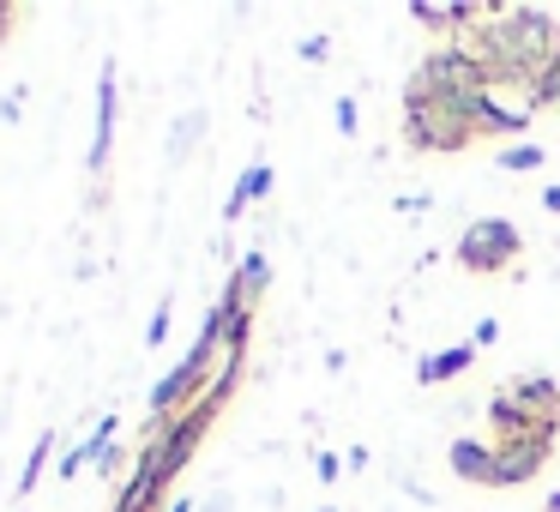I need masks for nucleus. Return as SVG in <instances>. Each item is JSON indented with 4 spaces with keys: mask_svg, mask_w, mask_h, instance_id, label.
I'll return each instance as SVG.
<instances>
[{
    "mask_svg": "<svg viewBox=\"0 0 560 512\" xmlns=\"http://www.w3.org/2000/svg\"><path fill=\"white\" fill-rule=\"evenodd\" d=\"M494 440H560V386L548 374H518L488 398Z\"/></svg>",
    "mask_w": 560,
    "mask_h": 512,
    "instance_id": "1",
    "label": "nucleus"
},
{
    "mask_svg": "<svg viewBox=\"0 0 560 512\" xmlns=\"http://www.w3.org/2000/svg\"><path fill=\"white\" fill-rule=\"evenodd\" d=\"M404 146H410L416 158H458V151L476 146V133L464 121H452L434 97H422V91L404 79Z\"/></svg>",
    "mask_w": 560,
    "mask_h": 512,
    "instance_id": "2",
    "label": "nucleus"
},
{
    "mask_svg": "<svg viewBox=\"0 0 560 512\" xmlns=\"http://www.w3.org/2000/svg\"><path fill=\"white\" fill-rule=\"evenodd\" d=\"M518 259H524L518 223H506V218H476V223H464V235H458V266L470 271V278H500V271H512Z\"/></svg>",
    "mask_w": 560,
    "mask_h": 512,
    "instance_id": "3",
    "label": "nucleus"
},
{
    "mask_svg": "<svg viewBox=\"0 0 560 512\" xmlns=\"http://www.w3.org/2000/svg\"><path fill=\"white\" fill-rule=\"evenodd\" d=\"M115 121H121V79H115V61H103V79H97V127H91V151H85V170L91 175L109 170Z\"/></svg>",
    "mask_w": 560,
    "mask_h": 512,
    "instance_id": "4",
    "label": "nucleus"
},
{
    "mask_svg": "<svg viewBox=\"0 0 560 512\" xmlns=\"http://www.w3.org/2000/svg\"><path fill=\"white\" fill-rule=\"evenodd\" d=\"M446 464H452V476H458V482H470V488H500V452H494V440L458 434L446 446Z\"/></svg>",
    "mask_w": 560,
    "mask_h": 512,
    "instance_id": "5",
    "label": "nucleus"
},
{
    "mask_svg": "<svg viewBox=\"0 0 560 512\" xmlns=\"http://www.w3.org/2000/svg\"><path fill=\"white\" fill-rule=\"evenodd\" d=\"M494 452H500V488H524L542 476L555 440H494Z\"/></svg>",
    "mask_w": 560,
    "mask_h": 512,
    "instance_id": "6",
    "label": "nucleus"
},
{
    "mask_svg": "<svg viewBox=\"0 0 560 512\" xmlns=\"http://www.w3.org/2000/svg\"><path fill=\"white\" fill-rule=\"evenodd\" d=\"M470 362H476V344H446V350L422 356V368H416V380H422V386H446V380H458Z\"/></svg>",
    "mask_w": 560,
    "mask_h": 512,
    "instance_id": "7",
    "label": "nucleus"
},
{
    "mask_svg": "<svg viewBox=\"0 0 560 512\" xmlns=\"http://www.w3.org/2000/svg\"><path fill=\"white\" fill-rule=\"evenodd\" d=\"M109 446H115V416H103V422L91 428V440H79V446L61 458V476L73 482V476L85 470V464H103V452H109Z\"/></svg>",
    "mask_w": 560,
    "mask_h": 512,
    "instance_id": "8",
    "label": "nucleus"
},
{
    "mask_svg": "<svg viewBox=\"0 0 560 512\" xmlns=\"http://www.w3.org/2000/svg\"><path fill=\"white\" fill-rule=\"evenodd\" d=\"M271 194V163H247L242 170V182H235V194H230V206H223V218H242L247 206H259V199Z\"/></svg>",
    "mask_w": 560,
    "mask_h": 512,
    "instance_id": "9",
    "label": "nucleus"
},
{
    "mask_svg": "<svg viewBox=\"0 0 560 512\" xmlns=\"http://www.w3.org/2000/svg\"><path fill=\"white\" fill-rule=\"evenodd\" d=\"M266 283H271V266H266V254H259V247H254V254H242V266L230 271V290L242 295L247 307H259V295H266Z\"/></svg>",
    "mask_w": 560,
    "mask_h": 512,
    "instance_id": "10",
    "label": "nucleus"
},
{
    "mask_svg": "<svg viewBox=\"0 0 560 512\" xmlns=\"http://www.w3.org/2000/svg\"><path fill=\"white\" fill-rule=\"evenodd\" d=\"M524 97H530V109H542V115H560V49L542 61V73L530 79V91H524Z\"/></svg>",
    "mask_w": 560,
    "mask_h": 512,
    "instance_id": "11",
    "label": "nucleus"
},
{
    "mask_svg": "<svg viewBox=\"0 0 560 512\" xmlns=\"http://www.w3.org/2000/svg\"><path fill=\"white\" fill-rule=\"evenodd\" d=\"M199 133H206V109H187L170 133V163H187V151L199 146Z\"/></svg>",
    "mask_w": 560,
    "mask_h": 512,
    "instance_id": "12",
    "label": "nucleus"
},
{
    "mask_svg": "<svg viewBox=\"0 0 560 512\" xmlns=\"http://www.w3.org/2000/svg\"><path fill=\"white\" fill-rule=\"evenodd\" d=\"M49 452H55V434H37V446H31L25 470H19V494H31V488H37V476L49 470Z\"/></svg>",
    "mask_w": 560,
    "mask_h": 512,
    "instance_id": "13",
    "label": "nucleus"
},
{
    "mask_svg": "<svg viewBox=\"0 0 560 512\" xmlns=\"http://www.w3.org/2000/svg\"><path fill=\"white\" fill-rule=\"evenodd\" d=\"M494 163H500V170H542V146H524V139H518V146H506Z\"/></svg>",
    "mask_w": 560,
    "mask_h": 512,
    "instance_id": "14",
    "label": "nucleus"
},
{
    "mask_svg": "<svg viewBox=\"0 0 560 512\" xmlns=\"http://www.w3.org/2000/svg\"><path fill=\"white\" fill-rule=\"evenodd\" d=\"M170 307H175V302L163 295V302H158V314H151V326H145V344H151V350H158V344L170 338Z\"/></svg>",
    "mask_w": 560,
    "mask_h": 512,
    "instance_id": "15",
    "label": "nucleus"
},
{
    "mask_svg": "<svg viewBox=\"0 0 560 512\" xmlns=\"http://www.w3.org/2000/svg\"><path fill=\"white\" fill-rule=\"evenodd\" d=\"M355 121H362V109H355V97H338V133H355Z\"/></svg>",
    "mask_w": 560,
    "mask_h": 512,
    "instance_id": "16",
    "label": "nucleus"
},
{
    "mask_svg": "<svg viewBox=\"0 0 560 512\" xmlns=\"http://www.w3.org/2000/svg\"><path fill=\"white\" fill-rule=\"evenodd\" d=\"M13 25H25V7H0V43L13 37Z\"/></svg>",
    "mask_w": 560,
    "mask_h": 512,
    "instance_id": "17",
    "label": "nucleus"
},
{
    "mask_svg": "<svg viewBox=\"0 0 560 512\" xmlns=\"http://www.w3.org/2000/svg\"><path fill=\"white\" fill-rule=\"evenodd\" d=\"M494 338H500V319H476V338H470L476 350H482V344H494Z\"/></svg>",
    "mask_w": 560,
    "mask_h": 512,
    "instance_id": "18",
    "label": "nucleus"
},
{
    "mask_svg": "<svg viewBox=\"0 0 560 512\" xmlns=\"http://www.w3.org/2000/svg\"><path fill=\"white\" fill-rule=\"evenodd\" d=\"M326 55H331L326 37H307V43H302V61H326Z\"/></svg>",
    "mask_w": 560,
    "mask_h": 512,
    "instance_id": "19",
    "label": "nucleus"
},
{
    "mask_svg": "<svg viewBox=\"0 0 560 512\" xmlns=\"http://www.w3.org/2000/svg\"><path fill=\"white\" fill-rule=\"evenodd\" d=\"M338 476H343V458H331V452H326V458H319V482H338Z\"/></svg>",
    "mask_w": 560,
    "mask_h": 512,
    "instance_id": "20",
    "label": "nucleus"
},
{
    "mask_svg": "<svg viewBox=\"0 0 560 512\" xmlns=\"http://www.w3.org/2000/svg\"><path fill=\"white\" fill-rule=\"evenodd\" d=\"M542 206H548V211H560V182H555V187H542Z\"/></svg>",
    "mask_w": 560,
    "mask_h": 512,
    "instance_id": "21",
    "label": "nucleus"
},
{
    "mask_svg": "<svg viewBox=\"0 0 560 512\" xmlns=\"http://www.w3.org/2000/svg\"><path fill=\"white\" fill-rule=\"evenodd\" d=\"M206 512H230V494H211V507Z\"/></svg>",
    "mask_w": 560,
    "mask_h": 512,
    "instance_id": "22",
    "label": "nucleus"
},
{
    "mask_svg": "<svg viewBox=\"0 0 560 512\" xmlns=\"http://www.w3.org/2000/svg\"><path fill=\"white\" fill-rule=\"evenodd\" d=\"M170 512H199V507H194V500H170Z\"/></svg>",
    "mask_w": 560,
    "mask_h": 512,
    "instance_id": "23",
    "label": "nucleus"
},
{
    "mask_svg": "<svg viewBox=\"0 0 560 512\" xmlns=\"http://www.w3.org/2000/svg\"><path fill=\"white\" fill-rule=\"evenodd\" d=\"M542 512H560V494H548V507Z\"/></svg>",
    "mask_w": 560,
    "mask_h": 512,
    "instance_id": "24",
    "label": "nucleus"
},
{
    "mask_svg": "<svg viewBox=\"0 0 560 512\" xmlns=\"http://www.w3.org/2000/svg\"><path fill=\"white\" fill-rule=\"evenodd\" d=\"M319 512H338V507H319Z\"/></svg>",
    "mask_w": 560,
    "mask_h": 512,
    "instance_id": "25",
    "label": "nucleus"
}]
</instances>
